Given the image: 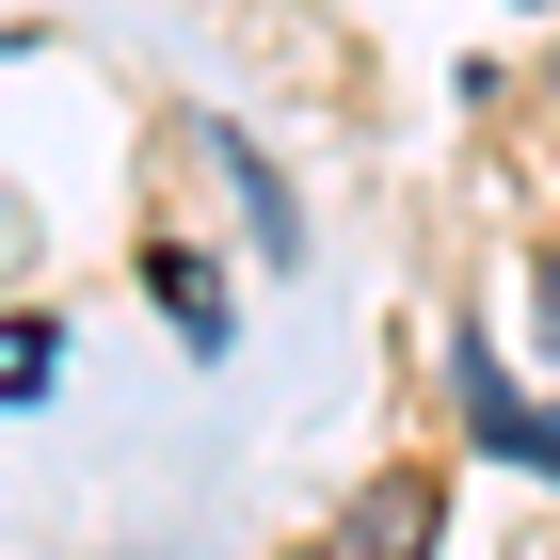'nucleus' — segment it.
I'll list each match as a JSON object with an SVG mask.
<instances>
[{"instance_id": "obj_1", "label": "nucleus", "mask_w": 560, "mask_h": 560, "mask_svg": "<svg viewBox=\"0 0 560 560\" xmlns=\"http://www.w3.org/2000/svg\"><path fill=\"white\" fill-rule=\"evenodd\" d=\"M448 385H465V432H480V448H513V465H545V480H560V417H528V400L480 369V337H465V369H448Z\"/></svg>"}, {"instance_id": "obj_2", "label": "nucleus", "mask_w": 560, "mask_h": 560, "mask_svg": "<svg viewBox=\"0 0 560 560\" xmlns=\"http://www.w3.org/2000/svg\"><path fill=\"white\" fill-rule=\"evenodd\" d=\"M545 320H560V257H545Z\"/></svg>"}]
</instances>
